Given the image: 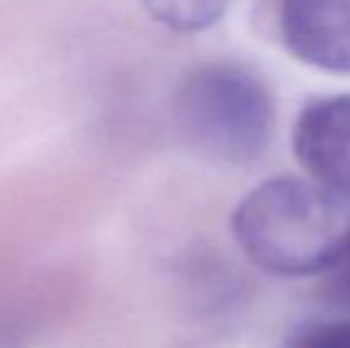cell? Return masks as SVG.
<instances>
[{
	"instance_id": "cell-1",
	"label": "cell",
	"mask_w": 350,
	"mask_h": 348,
	"mask_svg": "<svg viewBox=\"0 0 350 348\" xmlns=\"http://www.w3.org/2000/svg\"><path fill=\"white\" fill-rule=\"evenodd\" d=\"M241 251L284 277L322 272L350 229L341 196L317 181L274 176L255 186L231 217Z\"/></svg>"
},
{
	"instance_id": "cell-5",
	"label": "cell",
	"mask_w": 350,
	"mask_h": 348,
	"mask_svg": "<svg viewBox=\"0 0 350 348\" xmlns=\"http://www.w3.org/2000/svg\"><path fill=\"white\" fill-rule=\"evenodd\" d=\"M152 19L172 31H203L219 22L231 0H141Z\"/></svg>"
},
{
	"instance_id": "cell-4",
	"label": "cell",
	"mask_w": 350,
	"mask_h": 348,
	"mask_svg": "<svg viewBox=\"0 0 350 348\" xmlns=\"http://www.w3.org/2000/svg\"><path fill=\"white\" fill-rule=\"evenodd\" d=\"M279 31L300 62L350 75V0H281Z\"/></svg>"
},
{
	"instance_id": "cell-2",
	"label": "cell",
	"mask_w": 350,
	"mask_h": 348,
	"mask_svg": "<svg viewBox=\"0 0 350 348\" xmlns=\"http://www.w3.org/2000/svg\"><path fill=\"white\" fill-rule=\"evenodd\" d=\"M174 120L196 150L224 163H250L272 134L269 91L245 67L215 62L181 81Z\"/></svg>"
},
{
	"instance_id": "cell-7",
	"label": "cell",
	"mask_w": 350,
	"mask_h": 348,
	"mask_svg": "<svg viewBox=\"0 0 350 348\" xmlns=\"http://www.w3.org/2000/svg\"><path fill=\"white\" fill-rule=\"evenodd\" d=\"M327 274V293L334 303L350 308V229L334 251L332 260L322 269Z\"/></svg>"
},
{
	"instance_id": "cell-6",
	"label": "cell",
	"mask_w": 350,
	"mask_h": 348,
	"mask_svg": "<svg viewBox=\"0 0 350 348\" xmlns=\"http://www.w3.org/2000/svg\"><path fill=\"white\" fill-rule=\"evenodd\" d=\"M288 348H350V317L312 322L291 339Z\"/></svg>"
},
{
	"instance_id": "cell-3",
	"label": "cell",
	"mask_w": 350,
	"mask_h": 348,
	"mask_svg": "<svg viewBox=\"0 0 350 348\" xmlns=\"http://www.w3.org/2000/svg\"><path fill=\"white\" fill-rule=\"evenodd\" d=\"M293 153L317 184L350 198V93L319 98L300 112Z\"/></svg>"
}]
</instances>
